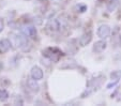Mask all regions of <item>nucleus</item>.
<instances>
[{
	"instance_id": "423d86ee",
	"label": "nucleus",
	"mask_w": 121,
	"mask_h": 106,
	"mask_svg": "<svg viewBox=\"0 0 121 106\" xmlns=\"http://www.w3.org/2000/svg\"><path fill=\"white\" fill-rule=\"evenodd\" d=\"M91 40H92V32L91 31H87V32L82 33L80 35L79 40H78V43H79V45L82 47H85L91 42Z\"/></svg>"
},
{
	"instance_id": "9d476101",
	"label": "nucleus",
	"mask_w": 121,
	"mask_h": 106,
	"mask_svg": "<svg viewBox=\"0 0 121 106\" xmlns=\"http://www.w3.org/2000/svg\"><path fill=\"white\" fill-rule=\"evenodd\" d=\"M119 3H120V0H107V2H106V10L112 13V12H114L119 7Z\"/></svg>"
},
{
	"instance_id": "4468645a",
	"label": "nucleus",
	"mask_w": 121,
	"mask_h": 106,
	"mask_svg": "<svg viewBox=\"0 0 121 106\" xmlns=\"http://www.w3.org/2000/svg\"><path fill=\"white\" fill-rule=\"evenodd\" d=\"M117 84H118V81H112V83H109V84L107 85V89H112V87H115V86H116Z\"/></svg>"
},
{
	"instance_id": "1a4fd4ad",
	"label": "nucleus",
	"mask_w": 121,
	"mask_h": 106,
	"mask_svg": "<svg viewBox=\"0 0 121 106\" xmlns=\"http://www.w3.org/2000/svg\"><path fill=\"white\" fill-rule=\"evenodd\" d=\"M12 47L11 41L8 39H2L0 41V54H5L10 51V48Z\"/></svg>"
},
{
	"instance_id": "dca6fc26",
	"label": "nucleus",
	"mask_w": 121,
	"mask_h": 106,
	"mask_svg": "<svg viewBox=\"0 0 121 106\" xmlns=\"http://www.w3.org/2000/svg\"><path fill=\"white\" fill-rule=\"evenodd\" d=\"M117 42H118V45L121 47V33H119L117 37Z\"/></svg>"
},
{
	"instance_id": "f8f14e48",
	"label": "nucleus",
	"mask_w": 121,
	"mask_h": 106,
	"mask_svg": "<svg viewBox=\"0 0 121 106\" xmlns=\"http://www.w3.org/2000/svg\"><path fill=\"white\" fill-rule=\"evenodd\" d=\"M10 98V94L5 89H0V101L1 102H7Z\"/></svg>"
},
{
	"instance_id": "9b49d317",
	"label": "nucleus",
	"mask_w": 121,
	"mask_h": 106,
	"mask_svg": "<svg viewBox=\"0 0 121 106\" xmlns=\"http://www.w3.org/2000/svg\"><path fill=\"white\" fill-rule=\"evenodd\" d=\"M120 78H121V70H116V71H112L110 73V79L112 81H119Z\"/></svg>"
},
{
	"instance_id": "6e6552de",
	"label": "nucleus",
	"mask_w": 121,
	"mask_h": 106,
	"mask_svg": "<svg viewBox=\"0 0 121 106\" xmlns=\"http://www.w3.org/2000/svg\"><path fill=\"white\" fill-rule=\"evenodd\" d=\"M27 87L30 91H32L34 93H37L40 91V85L38 84V81L33 79L31 76L29 78H27Z\"/></svg>"
},
{
	"instance_id": "f257e3e1",
	"label": "nucleus",
	"mask_w": 121,
	"mask_h": 106,
	"mask_svg": "<svg viewBox=\"0 0 121 106\" xmlns=\"http://www.w3.org/2000/svg\"><path fill=\"white\" fill-rule=\"evenodd\" d=\"M43 55L46 58H48L52 62H58L60 60V58L62 57L63 53L59 48H57V47H48V48L43 51Z\"/></svg>"
},
{
	"instance_id": "f3484780",
	"label": "nucleus",
	"mask_w": 121,
	"mask_h": 106,
	"mask_svg": "<svg viewBox=\"0 0 121 106\" xmlns=\"http://www.w3.org/2000/svg\"><path fill=\"white\" fill-rule=\"evenodd\" d=\"M52 1H54V2H56V3H59L60 1H62V0H52Z\"/></svg>"
},
{
	"instance_id": "ddd939ff",
	"label": "nucleus",
	"mask_w": 121,
	"mask_h": 106,
	"mask_svg": "<svg viewBox=\"0 0 121 106\" xmlns=\"http://www.w3.org/2000/svg\"><path fill=\"white\" fill-rule=\"evenodd\" d=\"M75 10L76 12H79V13H84L86 10H87V5L84 4V3H78L75 5Z\"/></svg>"
},
{
	"instance_id": "0eeeda50",
	"label": "nucleus",
	"mask_w": 121,
	"mask_h": 106,
	"mask_svg": "<svg viewBox=\"0 0 121 106\" xmlns=\"http://www.w3.org/2000/svg\"><path fill=\"white\" fill-rule=\"evenodd\" d=\"M30 76H31L33 79H35V81H41L44 76V73L40 67L34 65V67H32L31 71H30Z\"/></svg>"
},
{
	"instance_id": "20e7f679",
	"label": "nucleus",
	"mask_w": 121,
	"mask_h": 106,
	"mask_svg": "<svg viewBox=\"0 0 121 106\" xmlns=\"http://www.w3.org/2000/svg\"><path fill=\"white\" fill-rule=\"evenodd\" d=\"M46 31L50 34H53V33H56L58 31H60V28H59V23H58V19L57 17L55 18H50L49 21H47L46 24V27H45Z\"/></svg>"
},
{
	"instance_id": "39448f33",
	"label": "nucleus",
	"mask_w": 121,
	"mask_h": 106,
	"mask_svg": "<svg viewBox=\"0 0 121 106\" xmlns=\"http://www.w3.org/2000/svg\"><path fill=\"white\" fill-rule=\"evenodd\" d=\"M107 47V43H106L105 40H100V41H96L94 43L93 47H92V51H93L94 54H101L106 49Z\"/></svg>"
},
{
	"instance_id": "2eb2a0df",
	"label": "nucleus",
	"mask_w": 121,
	"mask_h": 106,
	"mask_svg": "<svg viewBox=\"0 0 121 106\" xmlns=\"http://www.w3.org/2000/svg\"><path fill=\"white\" fill-rule=\"evenodd\" d=\"M3 28H4V23H3V19L0 18V32L3 30Z\"/></svg>"
},
{
	"instance_id": "a211bd4d",
	"label": "nucleus",
	"mask_w": 121,
	"mask_h": 106,
	"mask_svg": "<svg viewBox=\"0 0 121 106\" xmlns=\"http://www.w3.org/2000/svg\"><path fill=\"white\" fill-rule=\"evenodd\" d=\"M28 1H29V0H28Z\"/></svg>"
},
{
	"instance_id": "f03ea898",
	"label": "nucleus",
	"mask_w": 121,
	"mask_h": 106,
	"mask_svg": "<svg viewBox=\"0 0 121 106\" xmlns=\"http://www.w3.org/2000/svg\"><path fill=\"white\" fill-rule=\"evenodd\" d=\"M21 33H23L28 39H35L38 35L37 28L31 24H24L21 26Z\"/></svg>"
},
{
	"instance_id": "7ed1b4c3",
	"label": "nucleus",
	"mask_w": 121,
	"mask_h": 106,
	"mask_svg": "<svg viewBox=\"0 0 121 106\" xmlns=\"http://www.w3.org/2000/svg\"><path fill=\"white\" fill-rule=\"evenodd\" d=\"M110 33H112L110 27L108 25H106V24H102V25H100L98 27V30H96V34H98V37L100 38V39H103V40L107 39V38L110 35Z\"/></svg>"
}]
</instances>
